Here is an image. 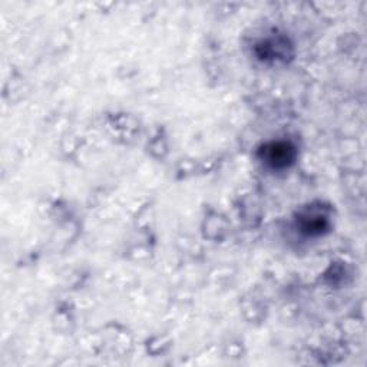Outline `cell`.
I'll use <instances>...</instances> for the list:
<instances>
[{"instance_id": "obj_2", "label": "cell", "mask_w": 367, "mask_h": 367, "mask_svg": "<svg viewBox=\"0 0 367 367\" xmlns=\"http://www.w3.org/2000/svg\"><path fill=\"white\" fill-rule=\"evenodd\" d=\"M297 224L302 233L316 237L321 236L328 228V219L318 211H306L303 215H300Z\"/></svg>"}, {"instance_id": "obj_3", "label": "cell", "mask_w": 367, "mask_h": 367, "mask_svg": "<svg viewBox=\"0 0 367 367\" xmlns=\"http://www.w3.org/2000/svg\"><path fill=\"white\" fill-rule=\"evenodd\" d=\"M288 44L283 38H276V39H267L262 44L257 45L255 51L260 59L263 60H281L288 56Z\"/></svg>"}, {"instance_id": "obj_1", "label": "cell", "mask_w": 367, "mask_h": 367, "mask_svg": "<svg viewBox=\"0 0 367 367\" xmlns=\"http://www.w3.org/2000/svg\"><path fill=\"white\" fill-rule=\"evenodd\" d=\"M260 158L273 169H284L296 160V148L288 142H270L260 150Z\"/></svg>"}]
</instances>
